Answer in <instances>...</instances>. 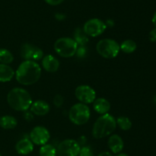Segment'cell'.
<instances>
[{
    "label": "cell",
    "instance_id": "1",
    "mask_svg": "<svg viewBox=\"0 0 156 156\" xmlns=\"http://www.w3.org/2000/svg\"><path fill=\"white\" fill-rule=\"evenodd\" d=\"M15 78L20 84L29 86L37 82L41 76V68L34 61H24L15 71Z\"/></svg>",
    "mask_w": 156,
    "mask_h": 156
},
{
    "label": "cell",
    "instance_id": "2",
    "mask_svg": "<svg viewBox=\"0 0 156 156\" xmlns=\"http://www.w3.org/2000/svg\"><path fill=\"white\" fill-rule=\"evenodd\" d=\"M7 102L9 106L14 110L24 112L30 108L33 101L27 90L21 87H15L8 93Z\"/></svg>",
    "mask_w": 156,
    "mask_h": 156
},
{
    "label": "cell",
    "instance_id": "3",
    "mask_svg": "<svg viewBox=\"0 0 156 156\" xmlns=\"http://www.w3.org/2000/svg\"><path fill=\"white\" fill-rule=\"evenodd\" d=\"M117 123L115 118L109 113L101 115L98 118L92 128V136L95 139H100L112 134L116 129Z\"/></svg>",
    "mask_w": 156,
    "mask_h": 156
},
{
    "label": "cell",
    "instance_id": "4",
    "mask_svg": "<svg viewBox=\"0 0 156 156\" xmlns=\"http://www.w3.org/2000/svg\"><path fill=\"white\" fill-rule=\"evenodd\" d=\"M91 116L90 109L86 104L79 102L70 108L69 118L73 123L77 125H82L88 122Z\"/></svg>",
    "mask_w": 156,
    "mask_h": 156
},
{
    "label": "cell",
    "instance_id": "5",
    "mask_svg": "<svg viewBox=\"0 0 156 156\" xmlns=\"http://www.w3.org/2000/svg\"><path fill=\"white\" fill-rule=\"evenodd\" d=\"M78 44L73 38H60L54 43V50L62 58H69L76 55Z\"/></svg>",
    "mask_w": 156,
    "mask_h": 156
},
{
    "label": "cell",
    "instance_id": "6",
    "mask_svg": "<svg viewBox=\"0 0 156 156\" xmlns=\"http://www.w3.org/2000/svg\"><path fill=\"white\" fill-rule=\"evenodd\" d=\"M96 50L103 58L112 59L116 58L120 53V44L115 40L104 38L97 43Z\"/></svg>",
    "mask_w": 156,
    "mask_h": 156
},
{
    "label": "cell",
    "instance_id": "7",
    "mask_svg": "<svg viewBox=\"0 0 156 156\" xmlns=\"http://www.w3.org/2000/svg\"><path fill=\"white\" fill-rule=\"evenodd\" d=\"M81 145L75 139H65L56 148L57 156H78Z\"/></svg>",
    "mask_w": 156,
    "mask_h": 156
},
{
    "label": "cell",
    "instance_id": "8",
    "mask_svg": "<svg viewBox=\"0 0 156 156\" xmlns=\"http://www.w3.org/2000/svg\"><path fill=\"white\" fill-rule=\"evenodd\" d=\"M106 28V24L102 20L99 18H91L85 23L82 29L88 36L94 38L102 35Z\"/></svg>",
    "mask_w": 156,
    "mask_h": 156
},
{
    "label": "cell",
    "instance_id": "9",
    "mask_svg": "<svg viewBox=\"0 0 156 156\" xmlns=\"http://www.w3.org/2000/svg\"><path fill=\"white\" fill-rule=\"evenodd\" d=\"M75 95L78 100L84 104L91 103L96 99L95 91L88 85H80L76 87Z\"/></svg>",
    "mask_w": 156,
    "mask_h": 156
},
{
    "label": "cell",
    "instance_id": "10",
    "mask_svg": "<svg viewBox=\"0 0 156 156\" xmlns=\"http://www.w3.org/2000/svg\"><path fill=\"white\" fill-rule=\"evenodd\" d=\"M30 141L37 145H44L49 142L50 139V132L45 127L37 125L30 132Z\"/></svg>",
    "mask_w": 156,
    "mask_h": 156
},
{
    "label": "cell",
    "instance_id": "11",
    "mask_svg": "<svg viewBox=\"0 0 156 156\" xmlns=\"http://www.w3.org/2000/svg\"><path fill=\"white\" fill-rule=\"evenodd\" d=\"M20 54L21 58H24L25 61L30 60L37 61L42 59L44 56V52L41 48L28 43H25L21 46Z\"/></svg>",
    "mask_w": 156,
    "mask_h": 156
},
{
    "label": "cell",
    "instance_id": "12",
    "mask_svg": "<svg viewBox=\"0 0 156 156\" xmlns=\"http://www.w3.org/2000/svg\"><path fill=\"white\" fill-rule=\"evenodd\" d=\"M108 148L113 154H119L121 152L124 147V142L119 135L113 134L108 139Z\"/></svg>",
    "mask_w": 156,
    "mask_h": 156
},
{
    "label": "cell",
    "instance_id": "13",
    "mask_svg": "<svg viewBox=\"0 0 156 156\" xmlns=\"http://www.w3.org/2000/svg\"><path fill=\"white\" fill-rule=\"evenodd\" d=\"M15 150L19 154L27 155L33 151L34 143L29 138H23L16 143Z\"/></svg>",
    "mask_w": 156,
    "mask_h": 156
},
{
    "label": "cell",
    "instance_id": "14",
    "mask_svg": "<svg viewBox=\"0 0 156 156\" xmlns=\"http://www.w3.org/2000/svg\"><path fill=\"white\" fill-rule=\"evenodd\" d=\"M42 66L46 71L55 73L59 68V61L53 55L48 54L42 58Z\"/></svg>",
    "mask_w": 156,
    "mask_h": 156
},
{
    "label": "cell",
    "instance_id": "15",
    "mask_svg": "<svg viewBox=\"0 0 156 156\" xmlns=\"http://www.w3.org/2000/svg\"><path fill=\"white\" fill-rule=\"evenodd\" d=\"M30 112L34 115L39 116H43L47 115L50 111V105L46 101L36 100L32 102L30 105Z\"/></svg>",
    "mask_w": 156,
    "mask_h": 156
},
{
    "label": "cell",
    "instance_id": "16",
    "mask_svg": "<svg viewBox=\"0 0 156 156\" xmlns=\"http://www.w3.org/2000/svg\"><path fill=\"white\" fill-rule=\"evenodd\" d=\"M93 108L98 113L104 115L108 113L109 110H111V104L109 101L105 98H97L93 102Z\"/></svg>",
    "mask_w": 156,
    "mask_h": 156
},
{
    "label": "cell",
    "instance_id": "17",
    "mask_svg": "<svg viewBox=\"0 0 156 156\" xmlns=\"http://www.w3.org/2000/svg\"><path fill=\"white\" fill-rule=\"evenodd\" d=\"M15 74V72L9 64H0V82H9L14 77Z\"/></svg>",
    "mask_w": 156,
    "mask_h": 156
},
{
    "label": "cell",
    "instance_id": "18",
    "mask_svg": "<svg viewBox=\"0 0 156 156\" xmlns=\"http://www.w3.org/2000/svg\"><path fill=\"white\" fill-rule=\"evenodd\" d=\"M18 122L14 116H3L0 118V126L4 129H13L16 127Z\"/></svg>",
    "mask_w": 156,
    "mask_h": 156
},
{
    "label": "cell",
    "instance_id": "19",
    "mask_svg": "<svg viewBox=\"0 0 156 156\" xmlns=\"http://www.w3.org/2000/svg\"><path fill=\"white\" fill-rule=\"evenodd\" d=\"M73 39L76 41L78 45L79 46H85V44L88 43V35L84 32L82 28H77L74 33V38Z\"/></svg>",
    "mask_w": 156,
    "mask_h": 156
},
{
    "label": "cell",
    "instance_id": "20",
    "mask_svg": "<svg viewBox=\"0 0 156 156\" xmlns=\"http://www.w3.org/2000/svg\"><path fill=\"white\" fill-rule=\"evenodd\" d=\"M136 43L130 39L125 40V41H123V42L121 43V44L120 45V50H122V51L125 54L133 53V52L136 50Z\"/></svg>",
    "mask_w": 156,
    "mask_h": 156
},
{
    "label": "cell",
    "instance_id": "21",
    "mask_svg": "<svg viewBox=\"0 0 156 156\" xmlns=\"http://www.w3.org/2000/svg\"><path fill=\"white\" fill-rule=\"evenodd\" d=\"M40 156H57L56 148H55L51 144H45L41 145L39 150Z\"/></svg>",
    "mask_w": 156,
    "mask_h": 156
},
{
    "label": "cell",
    "instance_id": "22",
    "mask_svg": "<svg viewBox=\"0 0 156 156\" xmlns=\"http://www.w3.org/2000/svg\"><path fill=\"white\" fill-rule=\"evenodd\" d=\"M14 56L12 52L5 48H0V63L9 64L13 61Z\"/></svg>",
    "mask_w": 156,
    "mask_h": 156
},
{
    "label": "cell",
    "instance_id": "23",
    "mask_svg": "<svg viewBox=\"0 0 156 156\" xmlns=\"http://www.w3.org/2000/svg\"><path fill=\"white\" fill-rule=\"evenodd\" d=\"M116 123L123 131H127L132 127V122L129 118L126 116H120L117 118L116 119Z\"/></svg>",
    "mask_w": 156,
    "mask_h": 156
},
{
    "label": "cell",
    "instance_id": "24",
    "mask_svg": "<svg viewBox=\"0 0 156 156\" xmlns=\"http://www.w3.org/2000/svg\"><path fill=\"white\" fill-rule=\"evenodd\" d=\"M78 156H94V154L89 146H83L81 147Z\"/></svg>",
    "mask_w": 156,
    "mask_h": 156
},
{
    "label": "cell",
    "instance_id": "25",
    "mask_svg": "<svg viewBox=\"0 0 156 156\" xmlns=\"http://www.w3.org/2000/svg\"><path fill=\"white\" fill-rule=\"evenodd\" d=\"M63 102L64 99L61 95L57 94L54 96V98H53V103H54V105L56 106V107L62 106V104H63Z\"/></svg>",
    "mask_w": 156,
    "mask_h": 156
},
{
    "label": "cell",
    "instance_id": "26",
    "mask_svg": "<svg viewBox=\"0 0 156 156\" xmlns=\"http://www.w3.org/2000/svg\"><path fill=\"white\" fill-rule=\"evenodd\" d=\"M86 54H87V49L86 47H85V46H79V47H78L76 54L77 55L79 58H84V57H85Z\"/></svg>",
    "mask_w": 156,
    "mask_h": 156
},
{
    "label": "cell",
    "instance_id": "27",
    "mask_svg": "<svg viewBox=\"0 0 156 156\" xmlns=\"http://www.w3.org/2000/svg\"><path fill=\"white\" fill-rule=\"evenodd\" d=\"M149 40L151 42H156V28L149 32Z\"/></svg>",
    "mask_w": 156,
    "mask_h": 156
},
{
    "label": "cell",
    "instance_id": "28",
    "mask_svg": "<svg viewBox=\"0 0 156 156\" xmlns=\"http://www.w3.org/2000/svg\"><path fill=\"white\" fill-rule=\"evenodd\" d=\"M44 1L50 6H58L61 4L64 0H44Z\"/></svg>",
    "mask_w": 156,
    "mask_h": 156
},
{
    "label": "cell",
    "instance_id": "29",
    "mask_svg": "<svg viewBox=\"0 0 156 156\" xmlns=\"http://www.w3.org/2000/svg\"><path fill=\"white\" fill-rule=\"evenodd\" d=\"M98 156H113V154L110 151H102V152L99 153Z\"/></svg>",
    "mask_w": 156,
    "mask_h": 156
},
{
    "label": "cell",
    "instance_id": "30",
    "mask_svg": "<svg viewBox=\"0 0 156 156\" xmlns=\"http://www.w3.org/2000/svg\"><path fill=\"white\" fill-rule=\"evenodd\" d=\"M152 23H153V24L155 26V28H156V12H155V14H154L153 17H152Z\"/></svg>",
    "mask_w": 156,
    "mask_h": 156
},
{
    "label": "cell",
    "instance_id": "31",
    "mask_svg": "<svg viewBox=\"0 0 156 156\" xmlns=\"http://www.w3.org/2000/svg\"><path fill=\"white\" fill-rule=\"evenodd\" d=\"M115 156H129V154H126V153H122V152H120V153H119V154H116Z\"/></svg>",
    "mask_w": 156,
    "mask_h": 156
},
{
    "label": "cell",
    "instance_id": "32",
    "mask_svg": "<svg viewBox=\"0 0 156 156\" xmlns=\"http://www.w3.org/2000/svg\"><path fill=\"white\" fill-rule=\"evenodd\" d=\"M0 156H2V154H1V153H0Z\"/></svg>",
    "mask_w": 156,
    "mask_h": 156
}]
</instances>
